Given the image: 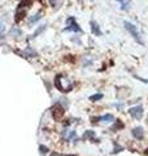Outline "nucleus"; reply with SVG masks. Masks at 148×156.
Listing matches in <instances>:
<instances>
[{
	"label": "nucleus",
	"mask_w": 148,
	"mask_h": 156,
	"mask_svg": "<svg viewBox=\"0 0 148 156\" xmlns=\"http://www.w3.org/2000/svg\"><path fill=\"white\" fill-rule=\"evenodd\" d=\"M33 1L31 0H21L19 4L17 5L16 8V13H15V21L19 24L25 17H26V13H27V9L31 7Z\"/></svg>",
	"instance_id": "obj_1"
},
{
	"label": "nucleus",
	"mask_w": 148,
	"mask_h": 156,
	"mask_svg": "<svg viewBox=\"0 0 148 156\" xmlns=\"http://www.w3.org/2000/svg\"><path fill=\"white\" fill-rule=\"evenodd\" d=\"M124 25H125V29H126L127 31L130 33L131 37L135 39V40L138 42L139 44H143V40H142V38H140V33H139L138 27H136L134 24L129 22V21H124Z\"/></svg>",
	"instance_id": "obj_2"
},
{
	"label": "nucleus",
	"mask_w": 148,
	"mask_h": 156,
	"mask_svg": "<svg viewBox=\"0 0 148 156\" xmlns=\"http://www.w3.org/2000/svg\"><path fill=\"white\" fill-rule=\"evenodd\" d=\"M51 113H52V117H54L56 121H61L64 115H65V109H64V107L60 103H57V104H55L54 107H52Z\"/></svg>",
	"instance_id": "obj_3"
},
{
	"label": "nucleus",
	"mask_w": 148,
	"mask_h": 156,
	"mask_svg": "<svg viewBox=\"0 0 148 156\" xmlns=\"http://www.w3.org/2000/svg\"><path fill=\"white\" fill-rule=\"evenodd\" d=\"M66 24H68V26L65 27V31H75V33H82V29L79 27V25L75 22V18L74 17H69L66 20Z\"/></svg>",
	"instance_id": "obj_4"
},
{
	"label": "nucleus",
	"mask_w": 148,
	"mask_h": 156,
	"mask_svg": "<svg viewBox=\"0 0 148 156\" xmlns=\"http://www.w3.org/2000/svg\"><path fill=\"white\" fill-rule=\"evenodd\" d=\"M55 86L57 87V90L61 91V93H68V91L72 90V85L68 86V85H64V83H63V77H61V76H56V78H55Z\"/></svg>",
	"instance_id": "obj_5"
},
{
	"label": "nucleus",
	"mask_w": 148,
	"mask_h": 156,
	"mask_svg": "<svg viewBox=\"0 0 148 156\" xmlns=\"http://www.w3.org/2000/svg\"><path fill=\"white\" fill-rule=\"evenodd\" d=\"M129 113H130V116L133 117V118L142 120V117H143V113H144V109H143V107H142V105H136V107L130 108Z\"/></svg>",
	"instance_id": "obj_6"
},
{
	"label": "nucleus",
	"mask_w": 148,
	"mask_h": 156,
	"mask_svg": "<svg viewBox=\"0 0 148 156\" xmlns=\"http://www.w3.org/2000/svg\"><path fill=\"white\" fill-rule=\"evenodd\" d=\"M131 134H133V136L135 139H138V141H142V139H143V136H144L143 127H140V126L134 127V129L131 130Z\"/></svg>",
	"instance_id": "obj_7"
},
{
	"label": "nucleus",
	"mask_w": 148,
	"mask_h": 156,
	"mask_svg": "<svg viewBox=\"0 0 148 156\" xmlns=\"http://www.w3.org/2000/svg\"><path fill=\"white\" fill-rule=\"evenodd\" d=\"M90 27H91V33H92L94 35H96V37H101V30H100L99 25H97L96 21H91L90 22Z\"/></svg>",
	"instance_id": "obj_8"
},
{
	"label": "nucleus",
	"mask_w": 148,
	"mask_h": 156,
	"mask_svg": "<svg viewBox=\"0 0 148 156\" xmlns=\"http://www.w3.org/2000/svg\"><path fill=\"white\" fill-rule=\"evenodd\" d=\"M96 120H100V121H103V122H110V121H114V116L110 115V113H107V115H104V116L97 117Z\"/></svg>",
	"instance_id": "obj_9"
},
{
	"label": "nucleus",
	"mask_w": 148,
	"mask_h": 156,
	"mask_svg": "<svg viewBox=\"0 0 148 156\" xmlns=\"http://www.w3.org/2000/svg\"><path fill=\"white\" fill-rule=\"evenodd\" d=\"M118 129H124V122L122 121H116V124L112 126V132H117Z\"/></svg>",
	"instance_id": "obj_10"
},
{
	"label": "nucleus",
	"mask_w": 148,
	"mask_h": 156,
	"mask_svg": "<svg viewBox=\"0 0 148 156\" xmlns=\"http://www.w3.org/2000/svg\"><path fill=\"white\" fill-rule=\"evenodd\" d=\"M100 99H103V94H95V95L90 96L91 102H97V100H100Z\"/></svg>",
	"instance_id": "obj_11"
},
{
	"label": "nucleus",
	"mask_w": 148,
	"mask_h": 156,
	"mask_svg": "<svg viewBox=\"0 0 148 156\" xmlns=\"http://www.w3.org/2000/svg\"><path fill=\"white\" fill-rule=\"evenodd\" d=\"M40 18H42V15L40 13H38V15H35L34 17H31L29 20V24H34V22H37L38 20H40Z\"/></svg>",
	"instance_id": "obj_12"
},
{
	"label": "nucleus",
	"mask_w": 148,
	"mask_h": 156,
	"mask_svg": "<svg viewBox=\"0 0 148 156\" xmlns=\"http://www.w3.org/2000/svg\"><path fill=\"white\" fill-rule=\"evenodd\" d=\"M44 29H46V25H43V26H40V27H39V29L37 30V31H35V33H34V34H33V37H34V38H35V37H37V35H38V34H40V33H42V31H43V30H44Z\"/></svg>",
	"instance_id": "obj_13"
},
{
	"label": "nucleus",
	"mask_w": 148,
	"mask_h": 156,
	"mask_svg": "<svg viewBox=\"0 0 148 156\" xmlns=\"http://www.w3.org/2000/svg\"><path fill=\"white\" fill-rule=\"evenodd\" d=\"M95 135V133L94 132H91V130H87V132L85 133V135H83V138H91V136H94Z\"/></svg>",
	"instance_id": "obj_14"
},
{
	"label": "nucleus",
	"mask_w": 148,
	"mask_h": 156,
	"mask_svg": "<svg viewBox=\"0 0 148 156\" xmlns=\"http://www.w3.org/2000/svg\"><path fill=\"white\" fill-rule=\"evenodd\" d=\"M39 148L42 150V154H47V151H48V148H47V147H44V146H40Z\"/></svg>",
	"instance_id": "obj_15"
},
{
	"label": "nucleus",
	"mask_w": 148,
	"mask_h": 156,
	"mask_svg": "<svg viewBox=\"0 0 148 156\" xmlns=\"http://www.w3.org/2000/svg\"><path fill=\"white\" fill-rule=\"evenodd\" d=\"M5 30V25H3L1 22H0V31H4Z\"/></svg>",
	"instance_id": "obj_16"
},
{
	"label": "nucleus",
	"mask_w": 148,
	"mask_h": 156,
	"mask_svg": "<svg viewBox=\"0 0 148 156\" xmlns=\"http://www.w3.org/2000/svg\"><path fill=\"white\" fill-rule=\"evenodd\" d=\"M117 1H120V3H121V4H122V3H124V0H117Z\"/></svg>",
	"instance_id": "obj_17"
}]
</instances>
